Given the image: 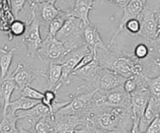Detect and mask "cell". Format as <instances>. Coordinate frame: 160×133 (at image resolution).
<instances>
[{
  "mask_svg": "<svg viewBox=\"0 0 160 133\" xmlns=\"http://www.w3.org/2000/svg\"><path fill=\"white\" fill-rule=\"evenodd\" d=\"M27 26H28V22L15 19L9 25L8 33L12 37H21L26 31Z\"/></svg>",
  "mask_w": 160,
  "mask_h": 133,
  "instance_id": "30",
  "label": "cell"
},
{
  "mask_svg": "<svg viewBox=\"0 0 160 133\" xmlns=\"http://www.w3.org/2000/svg\"><path fill=\"white\" fill-rule=\"evenodd\" d=\"M145 81L152 97L160 101V69L156 77H150L145 75Z\"/></svg>",
  "mask_w": 160,
  "mask_h": 133,
  "instance_id": "27",
  "label": "cell"
},
{
  "mask_svg": "<svg viewBox=\"0 0 160 133\" xmlns=\"http://www.w3.org/2000/svg\"><path fill=\"white\" fill-rule=\"evenodd\" d=\"M141 31L138 36L144 40H153L158 36V23L156 10L151 8L144 9L140 16Z\"/></svg>",
  "mask_w": 160,
  "mask_h": 133,
  "instance_id": "12",
  "label": "cell"
},
{
  "mask_svg": "<svg viewBox=\"0 0 160 133\" xmlns=\"http://www.w3.org/2000/svg\"><path fill=\"white\" fill-rule=\"evenodd\" d=\"M98 51L95 53V58L90 63L84 65L82 68L75 70L71 74V77L74 76V77L79 78L92 84L94 89H95V85L96 83L100 70L102 68L98 60Z\"/></svg>",
  "mask_w": 160,
  "mask_h": 133,
  "instance_id": "15",
  "label": "cell"
},
{
  "mask_svg": "<svg viewBox=\"0 0 160 133\" xmlns=\"http://www.w3.org/2000/svg\"><path fill=\"white\" fill-rule=\"evenodd\" d=\"M0 31H3V23L1 18H0Z\"/></svg>",
  "mask_w": 160,
  "mask_h": 133,
  "instance_id": "40",
  "label": "cell"
},
{
  "mask_svg": "<svg viewBox=\"0 0 160 133\" xmlns=\"http://www.w3.org/2000/svg\"><path fill=\"white\" fill-rule=\"evenodd\" d=\"M159 115H160V101L151 97L145 113L139 123V132H146L150 124Z\"/></svg>",
  "mask_w": 160,
  "mask_h": 133,
  "instance_id": "18",
  "label": "cell"
},
{
  "mask_svg": "<svg viewBox=\"0 0 160 133\" xmlns=\"http://www.w3.org/2000/svg\"><path fill=\"white\" fill-rule=\"evenodd\" d=\"M133 55L140 62L145 60L151 56V49L146 41L139 43L134 47Z\"/></svg>",
  "mask_w": 160,
  "mask_h": 133,
  "instance_id": "29",
  "label": "cell"
},
{
  "mask_svg": "<svg viewBox=\"0 0 160 133\" xmlns=\"http://www.w3.org/2000/svg\"><path fill=\"white\" fill-rule=\"evenodd\" d=\"M107 1H109V2L112 3V4H115L116 6L123 9L128 5L130 0H107Z\"/></svg>",
  "mask_w": 160,
  "mask_h": 133,
  "instance_id": "37",
  "label": "cell"
},
{
  "mask_svg": "<svg viewBox=\"0 0 160 133\" xmlns=\"http://www.w3.org/2000/svg\"><path fill=\"white\" fill-rule=\"evenodd\" d=\"M86 24L80 19L70 16L64 23L56 37L70 50L78 48L81 40H84V30Z\"/></svg>",
  "mask_w": 160,
  "mask_h": 133,
  "instance_id": "3",
  "label": "cell"
},
{
  "mask_svg": "<svg viewBox=\"0 0 160 133\" xmlns=\"http://www.w3.org/2000/svg\"><path fill=\"white\" fill-rule=\"evenodd\" d=\"M132 128L131 110L109 106H94L83 117L77 132H130Z\"/></svg>",
  "mask_w": 160,
  "mask_h": 133,
  "instance_id": "1",
  "label": "cell"
},
{
  "mask_svg": "<svg viewBox=\"0 0 160 133\" xmlns=\"http://www.w3.org/2000/svg\"><path fill=\"white\" fill-rule=\"evenodd\" d=\"M131 97V113H132V128L131 132H139V123L145 112L151 94L145 81V75L139 77L138 86Z\"/></svg>",
  "mask_w": 160,
  "mask_h": 133,
  "instance_id": "2",
  "label": "cell"
},
{
  "mask_svg": "<svg viewBox=\"0 0 160 133\" xmlns=\"http://www.w3.org/2000/svg\"><path fill=\"white\" fill-rule=\"evenodd\" d=\"M156 19H157V23H158V35L160 34V7L159 8L158 10H156Z\"/></svg>",
  "mask_w": 160,
  "mask_h": 133,
  "instance_id": "39",
  "label": "cell"
},
{
  "mask_svg": "<svg viewBox=\"0 0 160 133\" xmlns=\"http://www.w3.org/2000/svg\"><path fill=\"white\" fill-rule=\"evenodd\" d=\"M147 133H160V115L156 117L148 126Z\"/></svg>",
  "mask_w": 160,
  "mask_h": 133,
  "instance_id": "36",
  "label": "cell"
},
{
  "mask_svg": "<svg viewBox=\"0 0 160 133\" xmlns=\"http://www.w3.org/2000/svg\"><path fill=\"white\" fill-rule=\"evenodd\" d=\"M70 13L69 12H62L60 15L58 16L57 17L52 20L48 26V35L52 36V37H56V34L59 32V30L62 28L63 26L64 23L67 20V19L70 17Z\"/></svg>",
  "mask_w": 160,
  "mask_h": 133,
  "instance_id": "28",
  "label": "cell"
},
{
  "mask_svg": "<svg viewBox=\"0 0 160 133\" xmlns=\"http://www.w3.org/2000/svg\"><path fill=\"white\" fill-rule=\"evenodd\" d=\"M94 1H95V2H98V0H94Z\"/></svg>",
  "mask_w": 160,
  "mask_h": 133,
  "instance_id": "43",
  "label": "cell"
},
{
  "mask_svg": "<svg viewBox=\"0 0 160 133\" xmlns=\"http://www.w3.org/2000/svg\"><path fill=\"white\" fill-rule=\"evenodd\" d=\"M1 86H2V79H0V92H1Z\"/></svg>",
  "mask_w": 160,
  "mask_h": 133,
  "instance_id": "42",
  "label": "cell"
},
{
  "mask_svg": "<svg viewBox=\"0 0 160 133\" xmlns=\"http://www.w3.org/2000/svg\"><path fill=\"white\" fill-rule=\"evenodd\" d=\"M20 91H21V96L31 98V99L42 101V98L44 97V93H42L39 90L33 88L31 86H28V87H24Z\"/></svg>",
  "mask_w": 160,
  "mask_h": 133,
  "instance_id": "32",
  "label": "cell"
},
{
  "mask_svg": "<svg viewBox=\"0 0 160 133\" xmlns=\"http://www.w3.org/2000/svg\"><path fill=\"white\" fill-rule=\"evenodd\" d=\"M124 29L127 30L132 35H138L141 31V20L140 17L138 18L130 19L125 23Z\"/></svg>",
  "mask_w": 160,
  "mask_h": 133,
  "instance_id": "31",
  "label": "cell"
},
{
  "mask_svg": "<svg viewBox=\"0 0 160 133\" xmlns=\"http://www.w3.org/2000/svg\"><path fill=\"white\" fill-rule=\"evenodd\" d=\"M95 2L94 0H75L72 10L69 13L72 17L82 20L86 25L90 24L89 12L93 8Z\"/></svg>",
  "mask_w": 160,
  "mask_h": 133,
  "instance_id": "20",
  "label": "cell"
},
{
  "mask_svg": "<svg viewBox=\"0 0 160 133\" xmlns=\"http://www.w3.org/2000/svg\"><path fill=\"white\" fill-rule=\"evenodd\" d=\"M55 114L45 118H41L36 122L32 129V132L38 133H51L55 132L53 126V117Z\"/></svg>",
  "mask_w": 160,
  "mask_h": 133,
  "instance_id": "26",
  "label": "cell"
},
{
  "mask_svg": "<svg viewBox=\"0 0 160 133\" xmlns=\"http://www.w3.org/2000/svg\"><path fill=\"white\" fill-rule=\"evenodd\" d=\"M149 45L151 55L160 60V34L153 40H145Z\"/></svg>",
  "mask_w": 160,
  "mask_h": 133,
  "instance_id": "34",
  "label": "cell"
},
{
  "mask_svg": "<svg viewBox=\"0 0 160 133\" xmlns=\"http://www.w3.org/2000/svg\"><path fill=\"white\" fill-rule=\"evenodd\" d=\"M96 90L97 89L88 92L79 90L75 94L70 95V101L68 104L59 109L56 113L83 118L93 108L94 96Z\"/></svg>",
  "mask_w": 160,
  "mask_h": 133,
  "instance_id": "5",
  "label": "cell"
},
{
  "mask_svg": "<svg viewBox=\"0 0 160 133\" xmlns=\"http://www.w3.org/2000/svg\"><path fill=\"white\" fill-rule=\"evenodd\" d=\"M36 9L40 11V19L42 21H44L45 23H47L48 26V23L54 20L56 17L60 15L63 11L60 10L58 8L55 6V4L48 2L45 1L42 4L39 5Z\"/></svg>",
  "mask_w": 160,
  "mask_h": 133,
  "instance_id": "23",
  "label": "cell"
},
{
  "mask_svg": "<svg viewBox=\"0 0 160 133\" xmlns=\"http://www.w3.org/2000/svg\"><path fill=\"white\" fill-rule=\"evenodd\" d=\"M19 118L17 117V113L6 111V114L2 115L0 121V133L8 132H19L17 121Z\"/></svg>",
  "mask_w": 160,
  "mask_h": 133,
  "instance_id": "22",
  "label": "cell"
},
{
  "mask_svg": "<svg viewBox=\"0 0 160 133\" xmlns=\"http://www.w3.org/2000/svg\"><path fill=\"white\" fill-rule=\"evenodd\" d=\"M62 74V66L60 63L49 62L48 69L46 72L47 90H55L57 92L61 87V78Z\"/></svg>",
  "mask_w": 160,
  "mask_h": 133,
  "instance_id": "19",
  "label": "cell"
},
{
  "mask_svg": "<svg viewBox=\"0 0 160 133\" xmlns=\"http://www.w3.org/2000/svg\"><path fill=\"white\" fill-rule=\"evenodd\" d=\"M46 0H27V2H28L31 9H33V8H37L39 5L42 4Z\"/></svg>",
  "mask_w": 160,
  "mask_h": 133,
  "instance_id": "38",
  "label": "cell"
},
{
  "mask_svg": "<svg viewBox=\"0 0 160 133\" xmlns=\"http://www.w3.org/2000/svg\"><path fill=\"white\" fill-rule=\"evenodd\" d=\"M51 115H52V113L51 112L49 107L42 103V101L28 110H20L17 112V115L19 118V120L28 118V122L31 124V129H33L34 125L38 120ZM31 132H32V129H31Z\"/></svg>",
  "mask_w": 160,
  "mask_h": 133,
  "instance_id": "16",
  "label": "cell"
},
{
  "mask_svg": "<svg viewBox=\"0 0 160 133\" xmlns=\"http://www.w3.org/2000/svg\"><path fill=\"white\" fill-rule=\"evenodd\" d=\"M104 105L131 110V94L124 90L123 86L104 91Z\"/></svg>",
  "mask_w": 160,
  "mask_h": 133,
  "instance_id": "13",
  "label": "cell"
},
{
  "mask_svg": "<svg viewBox=\"0 0 160 133\" xmlns=\"http://www.w3.org/2000/svg\"><path fill=\"white\" fill-rule=\"evenodd\" d=\"M11 76L13 78L17 90H21L31 84L37 79L38 76H46V72L42 70H36L24 65L21 62H19Z\"/></svg>",
  "mask_w": 160,
  "mask_h": 133,
  "instance_id": "10",
  "label": "cell"
},
{
  "mask_svg": "<svg viewBox=\"0 0 160 133\" xmlns=\"http://www.w3.org/2000/svg\"><path fill=\"white\" fill-rule=\"evenodd\" d=\"M107 64L104 68L110 69L126 78L145 75L144 65L133 55L117 56L112 62Z\"/></svg>",
  "mask_w": 160,
  "mask_h": 133,
  "instance_id": "6",
  "label": "cell"
},
{
  "mask_svg": "<svg viewBox=\"0 0 160 133\" xmlns=\"http://www.w3.org/2000/svg\"><path fill=\"white\" fill-rule=\"evenodd\" d=\"M16 89H17V84L11 75H8L5 79H2L1 93L3 98V101H4L2 115H5L7 111L9 103L11 102V97Z\"/></svg>",
  "mask_w": 160,
  "mask_h": 133,
  "instance_id": "21",
  "label": "cell"
},
{
  "mask_svg": "<svg viewBox=\"0 0 160 133\" xmlns=\"http://www.w3.org/2000/svg\"><path fill=\"white\" fill-rule=\"evenodd\" d=\"M82 121L81 117L56 113L53 117L55 132H77Z\"/></svg>",
  "mask_w": 160,
  "mask_h": 133,
  "instance_id": "14",
  "label": "cell"
},
{
  "mask_svg": "<svg viewBox=\"0 0 160 133\" xmlns=\"http://www.w3.org/2000/svg\"><path fill=\"white\" fill-rule=\"evenodd\" d=\"M41 101H42L31 99V98L21 96L18 99L11 101L9 103L7 110L13 112V113H17V112H18V111L28 110V109L31 108L34 106H35L36 104H39Z\"/></svg>",
  "mask_w": 160,
  "mask_h": 133,
  "instance_id": "25",
  "label": "cell"
},
{
  "mask_svg": "<svg viewBox=\"0 0 160 133\" xmlns=\"http://www.w3.org/2000/svg\"><path fill=\"white\" fill-rule=\"evenodd\" d=\"M140 76H131V77L127 78L124 83H123V88H124V90H126L128 93L131 94V93H133V92L137 89L138 86L139 77H140Z\"/></svg>",
  "mask_w": 160,
  "mask_h": 133,
  "instance_id": "33",
  "label": "cell"
},
{
  "mask_svg": "<svg viewBox=\"0 0 160 133\" xmlns=\"http://www.w3.org/2000/svg\"><path fill=\"white\" fill-rule=\"evenodd\" d=\"M41 20L36 8L31 9V17L28 22L25 33L21 36V40L27 48V55L29 58L37 57V53L42 45L41 37Z\"/></svg>",
  "mask_w": 160,
  "mask_h": 133,
  "instance_id": "4",
  "label": "cell"
},
{
  "mask_svg": "<svg viewBox=\"0 0 160 133\" xmlns=\"http://www.w3.org/2000/svg\"><path fill=\"white\" fill-rule=\"evenodd\" d=\"M58 0H46V2L50 3H52V4H56V2H57Z\"/></svg>",
  "mask_w": 160,
  "mask_h": 133,
  "instance_id": "41",
  "label": "cell"
},
{
  "mask_svg": "<svg viewBox=\"0 0 160 133\" xmlns=\"http://www.w3.org/2000/svg\"><path fill=\"white\" fill-rule=\"evenodd\" d=\"M9 2L11 10H12L15 18L17 19L20 12L23 10V6L27 2V0H9Z\"/></svg>",
  "mask_w": 160,
  "mask_h": 133,
  "instance_id": "35",
  "label": "cell"
},
{
  "mask_svg": "<svg viewBox=\"0 0 160 133\" xmlns=\"http://www.w3.org/2000/svg\"><path fill=\"white\" fill-rule=\"evenodd\" d=\"M147 1L148 0H130L128 5L123 8V15H122L120 20L119 21L115 34H113L112 37L111 38L110 42L107 45L108 48H109L113 45L117 36L124 30L125 23H127L128 20H129L130 19L138 18V17H140L141 14L142 13L144 9L146 7Z\"/></svg>",
  "mask_w": 160,
  "mask_h": 133,
  "instance_id": "9",
  "label": "cell"
},
{
  "mask_svg": "<svg viewBox=\"0 0 160 133\" xmlns=\"http://www.w3.org/2000/svg\"><path fill=\"white\" fill-rule=\"evenodd\" d=\"M84 39L85 44L92 48H96L98 50H103L105 51H109V48L107 45H105L99 34L98 29L94 26L92 23L86 25L84 30Z\"/></svg>",
  "mask_w": 160,
  "mask_h": 133,
  "instance_id": "17",
  "label": "cell"
},
{
  "mask_svg": "<svg viewBox=\"0 0 160 133\" xmlns=\"http://www.w3.org/2000/svg\"><path fill=\"white\" fill-rule=\"evenodd\" d=\"M93 48H91L87 44H84L81 46L70 50L60 61V63L62 66V74L61 78V84L62 86L68 85L70 83L71 74L73 70L78 65L80 61L82 59L85 55L90 52Z\"/></svg>",
  "mask_w": 160,
  "mask_h": 133,
  "instance_id": "7",
  "label": "cell"
},
{
  "mask_svg": "<svg viewBox=\"0 0 160 133\" xmlns=\"http://www.w3.org/2000/svg\"><path fill=\"white\" fill-rule=\"evenodd\" d=\"M127 78L120 73L108 68L102 67L97 79L95 89L109 91L123 85Z\"/></svg>",
  "mask_w": 160,
  "mask_h": 133,
  "instance_id": "11",
  "label": "cell"
},
{
  "mask_svg": "<svg viewBox=\"0 0 160 133\" xmlns=\"http://www.w3.org/2000/svg\"><path fill=\"white\" fill-rule=\"evenodd\" d=\"M16 50V48L10 50L0 48V79H5L9 74Z\"/></svg>",
  "mask_w": 160,
  "mask_h": 133,
  "instance_id": "24",
  "label": "cell"
},
{
  "mask_svg": "<svg viewBox=\"0 0 160 133\" xmlns=\"http://www.w3.org/2000/svg\"><path fill=\"white\" fill-rule=\"evenodd\" d=\"M70 51V50L56 37H52L47 34L45 39L43 40L42 46L38 51L37 57L42 60L59 62Z\"/></svg>",
  "mask_w": 160,
  "mask_h": 133,
  "instance_id": "8",
  "label": "cell"
}]
</instances>
